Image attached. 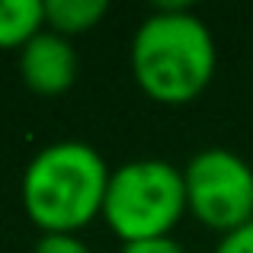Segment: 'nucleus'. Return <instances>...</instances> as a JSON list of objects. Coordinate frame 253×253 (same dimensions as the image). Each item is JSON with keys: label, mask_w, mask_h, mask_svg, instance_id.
<instances>
[{"label": "nucleus", "mask_w": 253, "mask_h": 253, "mask_svg": "<svg viewBox=\"0 0 253 253\" xmlns=\"http://www.w3.org/2000/svg\"><path fill=\"white\" fill-rule=\"evenodd\" d=\"M128 61L151 99L183 106L211 84L218 48L209 23L192 6L161 3L135 26Z\"/></svg>", "instance_id": "nucleus-1"}, {"label": "nucleus", "mask_w": 253, "mask_h": 253, "mask_svg": "<svg viewBox=\"0 0 253 253\" xmlns=\"http://www.w3.org/2000/svg\"><path fill=\"white\" fill-rule=\"evenodd\" d=\"M109 164L93 144L64 138L39 148L19 179L29 221L42 234H77L103 215Z\"/></svg>", "instance_id": "nucleus-2"}, {"label": "nucleus", "mask_w": 253, "mask_h": 253, "mask_svg": "<svg viewBox=\"0 0 253 253\" xmlns=\"http://www.w3.org/2000/svg\"><path fill=\"white\" fill-rule=\"evenodd\" d=\"M186 211V183L176 164L135 157L109 173L103 218L122 244L173 234Z\"/></svg>", "instance_id": "nucleus-3"}, {"label": "nucleus", "mask_w": 253, "mask_h": 253, "mask_svg": "<svg viewBox=\"0 0 253 253\" xmlns=\"http://www.w3.org/2000/svg\"><path fill=\"white\" fill-rule=\"evenodd\" d=\"M186 209L205 228L228 234L253 221V167L231 148H202L183 167Z\"/></svg>", "instance_id": "nucleus-4"}, {"label": "nucleus", "mask_w": 253, "mask_h": 253, "mask_svg": "<svg viewBox=\"0 0 253 253\" xmlns=\"http://www.w3.org/2000/svg\"><path fill=\"white\" fill-rule=\"evenodd\" d=\"M77 48L68 36H58L45 26L42 32L29 39L19 48V77L29 90L42 93V96H58V93L71 90L77 81Z\"/></svg>", "instance_id": "nucleus-5"}, {"label": "nucleus", "mask_w": 253, "mask_h": 253, "mask_svg": "<svg viewBox=\"0 0 253 253\" xmlns=\"http://www.w3.org/2000/svg\"><path fill=\"white\" fill-rule=\"evenodd\" d=\"M106 13V0H45V26L68 39L90 32Z\"/></svg>", "instance_id": "nucleus-6"}, {"label": "nucleus", "mask_w": 253, "mask_h": 253, "mask_svg": "<svg viewBox=\"0 0 253 253\" xmlns=\"http://www.w3.org/2000/svg\"><path fill=\"white\" fill-rule=\"evenodd\" d=\"M45 29V0H0V48H23Z\"/></svg>", "instance_id": "nucleus-7"}, {"label": "nucleus", "mask_w": 253, "mask_h": 253, "mask_svg": "<svg viewBox=\"0 0 253 253\" xmlns=\"http://www.w3.org/2000/svg\"><path fill=\"white\" fill-rule=\"evenodd\" d=\"M32 253H93L81 234H42Z\"/></svg>", "instance_id": "nucleus-8"}, {"label": "nucleus", "mask_w": 253, "mask_h": 253, "mask_svg": "<svg viewBox=\"0 0 253 253\" xmlns=\"http://www.w3.org/2000/svg\"><path fill=\"white\" fill-rule=\"evenodd\" d=\"M211 253H253V221L228 231V234H221Z\"/></svg>", "instance_id": "nucleus-9"}, {"label": "nucleus", "mask_w": 253, "mask_h": 253, "mask_svg": "<svg viewBox=\"0 0 253 253\" xmlns=\"http://www.w3.org/2000/svg\"><path fill=\"white\" fill-rule=\"evenodd\" d=\"M122 253H189L173 234L164 237H148V241H131L122 244Z\"/></svg>", "instance_id": "nucleus-10"}]
</instances>
